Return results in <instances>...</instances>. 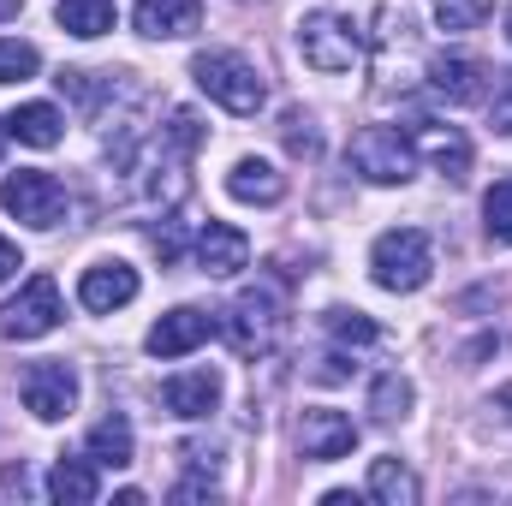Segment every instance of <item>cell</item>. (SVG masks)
Returning a JSON list of instances; mask_svg holds the SVG:
<instances>
[{"label":"cell","instance_id":"1","mask_svg":"<svg viewBox=\"0 0 512 506\" xmlns=\"http://www.w3.org/2000/svg\"><path fill=\"white\" fill-rule=\"evenodd\" d=\"M191 78H197V90H203L215 108H227V114H256V108L268 102L262 72H256L245 54H233V48L197 54V60H191Z\"/></svg>","mask_w":512,"mask_h":506},{"label":"cell","instance_id":"2","mask_svg":"<svg viewBox=\"0 0 512 506\" xmlns=\"http://www.w3.org/2000/svg\"><path fill=\"white\" fill-rule=\"evenodd\" d=\"M370 274H376L382 292H423L429 274H435L429 233H417V227H393V233H382L376 251H370Z\"/></svg>","mask_w":512,"mask_h":506},{"label":"cell","instance_id":"3","mask_svg":"<svg viewBox=\"0 0 512 506\" xmlns=\"http://www.w3.org/2000/svg\"><path fill=\"white\" fill-rule=\"evenodd\" d=\"M346 161H352V173L370 179V185H405V179L417 173V143L393 126H364L346 143Z\"/></svg>","mask_w":512,"mask_h":506},{"label":"cell","instance_id":"4","mask_svg":"<svg viewBox=\"0 0 512 506\" xmlns=\"http://www.w3.org/2000/svg\"><path fill=\"white\" fill-rule=\"evenodd\" d=\"M298 54L316 72H352L364 60V36H358V24L346 12H310L298 24Z\"/></svg>","mask_w":512,"mask_h":506},{"label":"cell","instance_id":"5","mask_svg":"<svg viewBox=\"0 0 512 506\" xmlns=\"http://www.w3.org/2000/svg\"><path fill=\"white\" fill-rule=\"evenodd\" d=\"M0 209L24 227H60L66 221V185L54 173H36V167H18L0 179Z\"/></svg>","mask_w":512,"mask_h":506},{"label":"cell","instance_id":"6","mask_svg":"<svg viewBox=\"0 0 512 506\" xmlns=\"http://www.w3.org/2000/svg\"><path fill=\"white\" fill-rule=\"evenodd\" d=\"M60 316H66L60 310V286L48 274H30L18 286V298L0 304V340H42V334L60 328Z\"/></svg>","mask_w":512,"mask_h":506},{"label":"cell","instance_id":"7","mask_svg":"<svg viewBox=\"0 0 512 506\" xmlns=\"http://www.w3.org/2000/svg\"><path fill=\"white\" fill-rule=\"evenodd\" d=\"M227 340H233V352L239 358H268L274 352V340H280V298L268 292V286H251V292H239V304L227 310Z\"/></svg>","mask_w":512,"mask_h":506},{"label":"cell","instance_id":"8","mask_svg":"<svg viewBox=\"0 0 512 506\" xmlns=\"http://www.w3.org/2000/svg\"><path fill=\"white\" fill-rule=\"evenodd\" d=\"M18 393H24V411H30V417L60 423V417H72V405H78V376H72V364H30V370L18 376Z\"/></svg>","mask_w":512,"mask_h":506},{"label":"cell","instance_id":"9","mask_svg":"<svg viewBox=\"0 0 512 506\" xmlns=\"http://www.w3.org/2000/svg\"><path fill=\"white\" fill-rule=\"evenodd\" d=\"M209 334H221V322L209 316V310H191V304H179V310H167L155 328H149V358H185V352H197Z\"/></svg>","mask_w":512,"mask_h":506},{"label":"cell","instance_id":"10","mask_svg":"<svg viewBox=\"0 0 512 506\" xmlns=\"http://www.w3.org/2000/svg\"><path fill=\"white\" fill-rule=\"evenodd\" d=\"M358 447V423L346 417V411H304V423H298V453L310 459V465H334V459H346Z\"/></svg>","mask_w":512,"mask_h":506},{"label":"cell","instance_id":"11","mask_svg":"<svg viewBox=\"0 0 512 506\" xmlns=\"http://www.w3.org/2000/svg\"><path fill=\"white\" fill-rule=\"evenodd\" d=\"M131 298H137V268L131 262H90L84 280H78V304L96 310V316L126 310Z\"/></svg>","mask_w":512,"mask_h":506},{"label":"cell","instance_id":"12","mask_svg":"<svg viewBox=\"0 0 512 506\" xmlns=\"http://www.w3.org/2000/svg\"><path fill=\"white\" fill-rule=\"evenodd\" d=\"M161 405H167L173 417L197 423V417H209V411L221 405V376H215V370H185V376H167V381H161Z\"/></svg>","mask_w":512,"mask_h":506},{"label":"cell","instance_id":"13","mask_svg":"<svg viewBox=\"0 0 512 506\" xmlns=\"http://www.w3.org/2000/svg\"><path fill=\"white\" fill-rule=\"evenodd\" d=\"M429 84H435L447 102H483V96H489V66L471 60V54H435V60H429Z\"/></svg>","mask_w":512,"mask_h":506},{"label":"cell","instance_id":"14","mask_svg":"<svg viewBox=\"0 0 512 506\" xmlns=\"http://www.w3.org/2000/svg\"><path fill=\"white\" fill-rule=\"evenodd\" d=\"M131 24L155 42H173V36H191L203 24V0H137Z\"/></svg>","mask_w":512,"mask_h":506},{"label":"cell","instance_id":"15","mask_svg":"<svg viewBox=\"0 0 512 506\" xmlns=\"http://www.w3.org/2000/svg\"><path fill=\"white\" fill-rule=\"evenodd\" d=\"M245 262H251V239H245L239 227H227V221H209V227L197 233V268H203V274L227 280V274H239Z\"/></svg>","mask_w":512,"mask_h":506},{"label":"cell","instance_id":"16","mask_svg":"<svg viewBox=\"0 0 512 506\" xmlns=\"http://www.w3.org/2000/svg\"><path fill=\"white\" fill-rule=\"evenodd\" d=\"M227 197L233 203H280L286 197V173L274 167V161H262V155H245V161H233V173H227Z\"/></svg>","mask_w":512,"mask_h":506},{"label":"cell","instance_id":"17","mask_svg":"<svg viewBox=\"0 0 512 506\" xmlns=\"http://www.w3.org/2000/svg\"><path fill=\"white\" fill-rule=\"evenodd\" d=\"M6 137H18V143H30V149H54V143L66 137V120H60V108H48V102H24V108L6 114Z\"/></svg>","mask_w":512,"mask_h":506},{"label":"cell","instance_id":"18","mask_svg":"<svg viewBox=\"0 0 512 506\" xmlns=\"http://www.w3.org/2000/svg\"><path fill=\"white\" fill-rule=\"evenodd\" d=\"M417 495H423V483H417L411 465H399V459H370V501L417 506Z\"/></svg>","mask_w":512,"mask_h":506},{"label":"cell","instance_id":"19","mask_svg":"<svg viewBox=\"0 0 512 506\" xmlns=\"http://www.w3.org/2000/svg\"><path fill=\"white\" fill-rule=\"evenodd\" d=\"M48 495L60 506H90L96 501V459L84 453V459H60L54 471H48Z\"/></svg>","mask_w":512,"mask_h":506},{"label":"cell","instance_id":"20","mask_svg":"<svg viewBox=\"0 0 512 506\" xmlns=\"http://www.w3.org/2000/svg\"><path fill=\"white\" fill-rule=\"evenodd\" d=\"M54 18H60V30H66V36L96 42V36H108V30H114V0H60V6H54Z\"/></svg>","mask_w":512,"mask_h":506},{"label":"cell","instance_id":"21","mask_svg":"<svg viewBox=\"0 0 512 506\" xmlns=\"http://www.w3.org/2000/svg\"><path fill=\"white\" fill-rule=\"evenodd\" d=\"M84 453H90L96 465H108V471H126L131 465V423L126 417H102V423L90 429Z\"/></svg>","mask_w":512,"mask_h":506},{"label":"cell","instance_id":"22","mask_svg":"<svg viewBox=\"0 0 512 506\" xmlns=\"http://www.w3.org/2000/svg\"><path fill=\"white\" fill-rule=\"evenodd\" d=\"M423 149L435 155V167H441L447 179H465V173H471V143H465V131L429 126V131H423Z\"/></svg>","mask_w":512,"mask_h":506},{"label":"cell","instance_id":"23","mask_svg":"<svg viewBox=\"0 0 512 506\" xmlns=\"http://www.w3.org/2000/svg\"><path fill=\"white\" fill-rule=\"evenodd\" d=\"M411 381L399 376V370H387V376H376V387H370V417L376 423H405L411 417Z\"/></svg>","mask_w":512,"mask_h":506},{"label":"cell","instance_id":"24","mask_svg":"<svg viewBox=\"0 0 512 506\" xmlns=\"http://www.w3.org/2000/svg\"><path fill=\"white\" fill-rule=\"evenodd\" d=\"M483 227L495 245H512V179H495L483 197Z\"/></svg>","mask_w":512,"mask_h":506},{"label":"cell","instance_id":"25","mask_svg":"<svg viewBox=\"0 0 512 506\" xmlns=\"http://www.w3.org/2000/svg\"><path fill=\"white\" fill-rule=\"evenodd\" d=\"M36 66H42V54L30 42L0 36V84H24V78H36Z\"/></svg>","mask_w":512,"mask_h":506},{"label":"cell","instance_id":"26","mask_svg":"<svg viewBox=\"0 0 512 506\" xmlns=\"http://www.w3.org/2000/svg\"><path fill=\"white\" fill-rule=\"evenodd\" d=\"M495 12V0H435V24L441 30H477Z\"/></svg>","mask_w":512,"mask_h":506},{"label":"cell","instance_id":"27","mask_svg":"<svg viewBox=\"0 0 512 506\" xmlns=\"http://www.w3.org/2000/svg\"><path fill=\"white\" fill-rule=\"evenodd\" d=\"M328 334L334 340H346V346H376V322L364 316V310H328Z\"/></svg>","mask_w":512,"mask_h":506},{"label":"cell","instance_id":"28","mask_svg":"<svg viewBox=\"0 0 512 506\" xmlns=\"http://www.w3.org/2000/svg\"><path fill=\"white\" fill-rule=\"evenodd\" d=\"M286 149L292 155H316V131H310L304 114H286Z\"/></svg>","mask_w":512,"mask_h":506},{"label":"cell","instance_id":"29","mask_svg":"<svg viewBox=\"0 0 512 506\" xmlns=\"http://www.w3.org/2000/svg\"><path fill=\"white\" fill-rule=\"evenodd\" d=\"M12 274H18V251H12V245H6V239H0V286H6V280H12Z\"/></svg>","mask_w":512,"mask_h":506},{"label":"cell","instance_id":"30","mask_svg":"<svg viewBox=\"0 0 512 506\" xmlns=\"http://www.w3.org/2000/svg\"><path fill=\"white\" fill-rule=\"evenodd\" d=\"M495 411L512 423V381H507V387H495Z\"/></svg>","mask_w":512,"mask_h":506},{"label":"cell","instance_id":"31","mask_svg":"<svg viewBox=\"0 0 512 506\" xmlns=\"http://www.w3.org/2000/svg\"><path fill=\"white\" fill-rule=\"evenodd\" d=\"M507 42H512V12H507Z\"/></svg>","mask_w":512,"mask_h":506},{"label":"cell","instance_id":"32","mask_svg":"<svg viewBox=\"0 0 512 506\" xmlns=\"http://www.w3.org/2000/svg\"><path fill=\"white\" fill-rule=\"evenodd\" d=\"M0 143H6V120H0Z\"/></svg>","mask_w":512,"mask_h":506}]
</instances>
